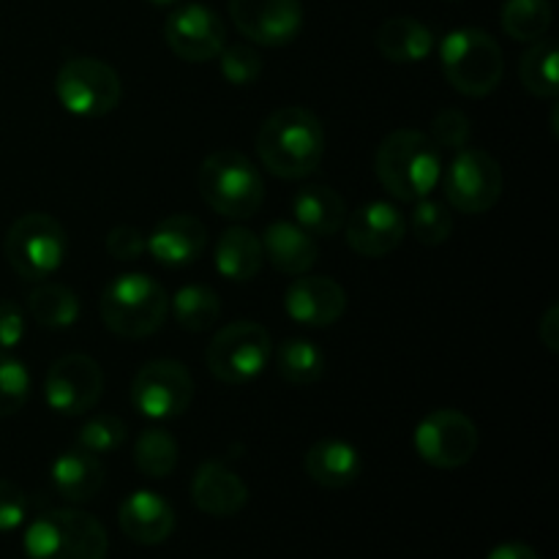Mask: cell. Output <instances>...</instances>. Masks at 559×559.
Wrapping results in <instances>:
<instances>
[{
  "mask_svg": "<svg viewBox=\"0 0 559 559\" xmlns=\"http://www.w3.org/2000/svg\"><path fill=\"white\" fill-rule=\"evenodd\" d=\"M257 156L276 178H309L325 156V129L306 107H282L260 126Z\"/></svg>",
  "mask_w": 559,
  "mask_h": 559,
  "instance_id": "6da1fadb",
  "label": "cell"
},
{
  "mask_svg": "<svg viewBox=\"0 0 559 559\" xmlns=\"http://www.w3.org/2000/svg\"><path fill=\"white\" fill-rule=\"evenodd\" d=\"M374 173L393 200H426L442 178L440 147L424 131L396 129L377 147Z\"/></svg>",
  "mask_w": 559,
  "mask_h": 559,
  "instance_id": "7a4b0ae2",
  "label": "cell"
},
{
  "mask_svg": "<svg viewBox=\"0 0 559 559\" xmlns=\"http://www.w3.org/2000/svg\"><path fill=\"white\" fill-rule=\"evenodd\" d=\"M440 66L448 85L462 96L484 98L506 76L502 47L480 27H456L440 44Z\"/></svg>",
  "mask_w": 559,
  "mask_h": 559,
  "instance_id": "3957f363",
  "label": "cell"
},
{
  "mask_svg": "<svg viewBox=\"0 0 559 559\" xmlns=\"http://www.w3.org/2000/svg\"><path fill=\"white\" fill-rule=\"evenodd\" d=\"M98 311L115 336L145 338L153 336L167 320L169 298L153 276L120 273L104 287Z\"/></svg>",
  "mask_w": 559,
  "mask_h": 559,
  "instance_id": "277c9868",
  "label": "cell"
},
{
  "mask_svg": "<svg viewBox=\"0 0 559 559\" xmlns=\"http://www.w3.org/2000/svg\"><path fill=\"white\" fill-rule=\"evenodd\" d=\"M22 544L27 559H104L109 540L96 516L58 508L33 519Z\"/></svg>",
  "mask_w": 559,
  "mask_h": 559,
  "instance_id": "5b68a950",
  "label": "cell"
},
{
  "mask_svg": "<svg viewBox=\"0 0 559 559\" xmlns=\"http://www.w3.org/2000/svg\"><path fill=\"white\" fill-rule=\"evenodd\" d=\"M197 186L211 211L224 218H251L265 200V183L254 164L238 151H216L202 162Z\"/></svg>",
  "mask_w": 559,
  "mask_h": 559,
  "instance_id": "8992f818",
  "label": "cell"
},
{
  "mask_svg": "<svg viewBox=\"0 0 559 559\" xmlns=\"http://www.w3.org/2000/svg\"><path fill=\"white\" fill-rule=\"evenodd\" d=\"M69 251L66 229L49 213H25L5 235V257L14 273L25 282H44L60 271Z\"/></svg>",
  "mask_w": 559,
  "mask_h": 559,
  "instance_id": "52a82bcc",
  "label": "cell"
},
{
  "mask_svg": "<svg viewBox=\"0 0 559 559\" xmlns=\"http://www.w3.org/2000/svg\"><path fill=\"white\" fill-rule=\"evenodd\" d=\"M273 358L271 333L249 320L222 328L207 344V369L224 385H249Z\"/></svg>",
  "mask_w": 559,
  "mask_h": 559,
  "instance_id": "ba28073f",
  "label": "cell"
},
{
  "mask_svg": "<svg viewBox=\"0 0 559 559\" xmlns=\"http://www.w3.org/2000/svg\"><path fill=\"white\" fill-rule=\"evenodd\" d=\"M55 96L76 118H104L123 98V82L109 63L82 55L60 66Z\"/></svg>",
  "mask_w": 559,
  "mask_h": 559,
  "instance_id": "9c48e42d",
  "label": "cell"
},
{
  "mask_svg": "<svg viewBox=\"0 0 559 559\" xmlns=\"http://www.w3.org/2000/svg\"><path fill=\"white\" fill-rule=\"evenodd\" d=\"M440 180L453 211L467 213V216L491 211L506 189L500 162L480 147H462L453 153Z\"/></svg>",
  "mask_w": 559,
  "mask_h": 559,
  "instance_id": "30bf717a",
  "label": "cell"
},
{
  "mask_svg": "<svg viewBox=\"0 0 559 559\" xmlns=\"http://www.w3.org/2000/svg\"><path fill=\"white\" fill-rule=\"evenodd\" d=\"M194 399V380L178 360H151L131 382V404L151 420H173L189 409Z\"/></svg>",
  "mask_w": 559,
  "mask_h": 559,
  "instance_id": "8fae6325",
  "label": "cell"
},
{
  "mask_svg": "<svg viewBox=\"0 0 559 559\" xmlns=\"http://www.w3.org/2000/svg\"><path fill=\"white\" fill-rule=\"evenodd\" d=\"M413 442L429 467L459 469L478 453V426L459 409H435L420 420Z\"/></svg>",
  "mask_w": 559,
  "mask_h": 559,
  "instance_id": "7c38bea8",
  "label": "cell"
},
{
  "mask_svg": "<svg viewBox=\"0 0 559 559\" xmlns=\"http://www.w3.org/2000/svg\"><path fill=\"white\" fill-rule=\"evenodd\" d=\"M104 393V371L91 355L69 353L55 360L44 380V399L55 413L80 418L91 413Z\"/></svg>",
  "mask_w": 559,
  "mask_h": 559,
  "instance_id": "4fadbf2b",
  "label": "cell"
},
{
  "mask_svg": "<svg viewBox=\"0 0 559 559\" xmlns=\"http://www.w3.org/2000/svg\"><path fill=\"white\" fill-rule=\"evenodd\" d=\"M164 41L186 63H207L227 47V27L207 5L186 3L164 22Z\"/></svg>",
  "mask_w": 559,
  "mask_h": 559,
  "instance_id": "5bb4252c",
  "label": "cell"
},
{
  "mask_svg": "<svg viewBox=\"0 0 559 559\" xmlns=\"http://www.w3.org/2000/svg\"><path fill=\"white\" fill-rule=\"evenodd\" d=\"M229 16L260 47H287L304 31L300 0H229Z\"/></svg>",
  "mask_w": 559,
  "mask_h": 559,
  "instance_id": "9a60e30c",
  "label": "cell"
},
{
  "mask_svg": "<svg viewBox=\"0 0 559 559\" xmlns=\"http://www.w3.org/2000/svg\"><path fill=\"white\" fill-rule=\"evenodd\" d=\"M344 235L355 254L380 260L402 246L404 235H407V218L391 202L374 200L349 213L344 222Z\"/></svg>",
  "mask_w": 559,
  "mask_h": 559,
  "instance_id": "2e32d148",
  "label": "cell"
},
{
  "mask_svg": "<svg viewBox=\"0 0 559 559\" xmlns=\"http://www.w3.org/2000/svg\"><path fill=\"white\" fill-rule=\"evenodd\" d=\"M289 320L306 328H331L347 311V293L331 276H300L284 295Z\"/></svg>",
  "mask_w": 559,
  "mask_h": 559,
  "instance_id": "e0dca14e",
  "label": "cell"
},
{
  "mask_svg": "<svg viewBox=\"0 0 559 559\" xmlns=\"http://www.w3.org/2000/svg\"><path fill=\"white\" fill-rule=\"evenodd\" d=\"M207 246V229L189 213H175L158 222L145 238V251L164 267H186L202 257Z\"/></svg>",
  "mask_w": 559,
  "mask_h": 559,
  "instance_id": "ac0fdd59",
  "label": "cell"
},
{
  "mask_svg": "<svg viewBox=\"0 0 559 559\" xmlns=\"http://www.w3.org/2000/svg\"><path fill=\"white\" fill-rule=\"evenodd\" d=\"M118 524L129 540L140 546H158L173 535L175 511L156 491H131L118 508Z\"/></svg>",
  "mask_w": 559,
  "mask_h": 559,
  "instance_id": "d6986e66",
  "label": "cell"
},
{
  "mask_svg": "<svg viewBox=\"0 0 559 559\" xmlns=\"http://www.w3.org/2000/svg\"><path fill=\"white\" fill-rule=\"evenodd\" d=\"M191 500L207 516L227 519L243 511L246 500H249V489L240 480V475L233 473L227 464L205 462L194 473V480H191Z\"/></svg>",
  "mask_w": 559,
  "mask_h": 559,
  "instance_id": "ffe728a7",
  "label": "cell"
},
{
  "mask_svg": "<svg viewBox=\"0 0 559 559\" xmlns=\"http://www.w3.org/2000/svg\"><path fill=\"white\" fill-rule=\"evenodd\" d=\"M262 251H265V260L287 276H304L317 265V257H320L314 235H309L295 222H273L262 235Z\"/></svg>",
  "mask_w": 559,
  "mask_h": 559,
  "instance_id": "44dd1931",
  "label": "cell"
},
{
  "mask_svg": "<svg viewBox=\"0 0 559 559\" xmlns=\"http://www.w3.org/2000/svg\"><path fill=\"white\" fill-rule=\"evenodd\" d=\"M306 475L322 489H347L360 478L364 459L347 440H320L306 451Z\"/></svg>",
  "mask_w": 559,
  "mask_h": 559,
  "instance_id": "7402d4cb",
  "label": "cell"
},
{
  "mask_svg": "<svg viewBox=\"0 0 559 559\" xmlns=\"http://www.w3.org/2000/svg\"><path fill=\"white\" fill-rule=\"evenodd\" d=\"M377 52L396 66L420 63L435 49V33L415 16H391L377 31Z\"/></svg>",
  "mask_w": 559,
  "mask_h": 559,
  "instance_id": "603a6c76",
  "label": "cell"
},
{
  "mask_svg": "<svg viewBox=\"0 0 559 559\" xmlns=\"http://www.w3.org/2000/svg\"><path fill=\"white\" fill-rule=\"evenodd\" d=\"M52 486L58 495L69 502H91L104 486V467L98 456L71 448L52 462Z\"/></svg>",
  "mask_w": 559,
  "mask_h": 559,
  "instance_id": "cb8c5ba5",
  "label": "cell"
},
{
  "mask_svg": "<svg viewBox=\"0 0 559 559\" xmlns=\"http://www.w3.org/2000/svg\"><path fill=\"white\" fill-rule=\"evenodd\" d=\"M295 224L314 238H331L347 222V205L331 186H306L293 200Z\"/></svg>",
  "mask_w": 559,
  "mask_h": 559,
  "instance_id": "d4e9b609",
  "label": "cell"
},
{
  "mask_svg": "<svg viewBox=\"0 0 559 559\" xmlns=\"http://www.w3.org/2000/svg\"><path fill=\"white\" fill-rule=\"evenodd\" d=\"M213 260H216V271L224 278L243 284L260 276L265 251H262V240L251 229L229 227L218 238L216 249H213Z\"/></svg>",
  "mask_w": 559,
  "mask_h": 559,
  "instance_id": "484cf974",
  "label": "cell"
},
{
  "mask_svg": "<svg viewBox=\"0 0 559 559\" xmlns=\"http://www.w3.org/2000/svg\"><path fill=\"white\" fill-rule=\"evenodd\" d=\"M27 309L41 328L66 331L80 317V298L66 284L38 282L27 295Z\"/></svg>",
  "mask_w": 559,
  "mask_h": 559,
  "instance_id": "4316f807",
  "label": "cell"
},
{
  "mask_svg": "<svg viewBox=\"0 0 559 559\" xmlns=\"http://www.w3.org/2000/svg\"><path fill=\"white\" fill-rule=\"evenodd\" d=\"M559 52L551 38H538L533 47L519 60V80L524 91L533 93L535 98H557L559 93Z\"/></svg>",
  "mask_w": 559,
  "mask_h": 559,
  "instance_id": "83f0119b",
  "label": "cell"
},
{
  "mask_svg": "<svg viewBox=\"0 0 559 559\" xmlns=\"http://www.w3.org/2000/svg\"><path fill=\"white\" fill-rule=\"evenodd\" d=\"M273 355L276 371L289 385H314L325 374V353L309 338H284Z\"/></svg>",
  "mask_w": 559,
  "mask_h": 559,
  "instance_id": "f1b7e54d",
  "label": "cell"
},
{
  "mask_svg": "<svg viewBox=\"0 0 559 559\" xmlns=\"http://www.w3.org/2000/svg\"><path fill=\"white\" fill-rule=\"evenodd\" d=\"M173 306V314L178 320V325L183 331L191 333H205L222 317V300H218L216 289L205 287V284H189V287H180L175 293V298L169 300Z\"/></svg>",
  "mask_w": 559,
  "mask_h": 559,
  "instance_id": "f546056e",
  "label": "cell"
},
{
  "mask_svg": "<svg viewBox=\"0 0 559 559\" xmlns=\"http://www.w3.org/2000/svg\"><path fill=\"white\" fill-rule=\"evenodd\" d=\"M500 22L502 31L513 41L533 44L549 33L551 22H555V9L549 0H506Z\"/></svg>",
  "mask_w": 559,
  "mask_h": 559,
  "instance_id": "4dcf8cb0",
  "label": "cell"
},
{
  "mask_svg": "<svg viewBox=\"0 0 559 559\" xmlns=\"http://www.w3.org/2000/svg\"><path fill=\"white\" fill-rule=\"evenodd\" d=\"M134 462L136 469L142 475L153 480H162L169 478L178 467V442L169 431L158 429H145L140 437H136V445H134Z\"/></svg>",
  "mask_w": 559,
  "mask_h": 559,
  "instance_id": "1f68e13d",
  "label": "cell"
},
{
  "mask_svg": "<svg viewBox=\"0 0 559 559\" xmlns=\"http://www.w3.org/2000/svg\"><path fill=\"white\" fill-rule=\"evenodd\" d=\"M409 233L424 246L445 243L453 233V216L448 205L429 200V197L415 202V211L409 216Z\"/></svg>",
  "mask_w": 559,
  "mask_h": 559,
  "instance_id": "d6a6232c",
  "label": "cell"
},
{
  "mask_svg": "<svg viewBox=\"0 0 559 559\" xmlns=\"http://www.w3.org/2000/svg\"><path fill=\"white\" fill-rule=\"evenodd\" d=\"M31 396V374L25 364L0 349V418L16 415Z\"/></svg>",
  "mask_w": 559,
  "mask_h": 559,
  "instance_id": "836d02e7",
  "label": "cell"
},
{
  "mask_svg": "<svg viewBox=\"0 0 559 559\" xmlns=\"http://www.w3.org/2000/svg\"><path fill=\"white\" fill-rule=\"evenodd\" d=\"M126 431L129 429L118 415H96L82 424L80 435H76V448L93 453V456L115 453L126 442Z\"/></svg>",
  "mask_w": 559,
  "mask_h": 559,
  "instance_id": "e575fe53",
  "label": "cell"
},
{
  "mask_svg": "<svg viewBox=\"0 0 559 559\" xmlns=\"http://www.w3.org/2000/svg\"><path fill=\"white\" fill-rule=\"evenodd\" d=\"M218 63H222V76L235 87L254 85L262 74V55L257 52L249 44H233V47H224L218 55Z\"/></svg>",
  "mask_w": 559,
  "mask_h": 559,
  "instance_id": "d590c367",
  "label": "cell"
},
{
  "mask_svg": "<svg viewBox=\"0 0 559 559\" xmlns=\"http://www.w3.org/2000/svg\"><path fill=\"white\" fill-rule=\"evenodd\" d=\"M469 136H473V120L462 109H442L429 126V140L440 151H462V147L469 145Z\"/></svg>",
  "mask_w": 559,
  "mask_h": 559,
  "instance_id": "8d00e7d4",
  "label": "cell"
},
{
  "mask_svg": "<svg viewBox=\"0 0 559 559\" xmlns=\"http://www.w3.org/2000/svg\"><path fill=\"white\" fill-rule=\"evenodd\" d=\"M31 511L27 495L11 480L0 478V533H11V530L22 527Z\"/></svg>",
  "mask_w": 559,
  "mask_h": 559,
  "instance_id": "74e56055",
  "label": "cell"
},
{
  "mask_svg": "<svg viewBox=\"0 0 559 559\" xmlns=\"http://www.w3.org/2000/svg\"><path fill=\"white\" fill-rule=\"evenodd\" d=\"M104 246H107V254L115 257V260L134 262L145 254V233L131 227V224H118V227L109 229Z\"/></svg>",
  "mask_w": 559,
  "mask_h": 559,
  "instance_id": "f35d334b",
  "label": "cell"
},
{
  "mask_svg": "<svg viewBox=\"0 0 559 559\" xmlns=\"http://www.w3.org/2000/svg\"><path fill=\"white\" fill-rule=\"evenodd\" d=\"M25 338V311L14 300H0V349L20 347Z\"/></svg>",
  "mask_w": 559,
  "mask_h": 559,
  "instance_id": "ab89813d",
  "label": "cell"
},
{
  "mask_svg": "<svg viewBox=\"0 0 559 559\" xmlns=\"http://www.w3.org/2000/svg\"><path fill=\"white\" fill-rule=\"evenodd\" d=\"M538 338L546 344L549 353L559 349V306H549L538 322Z\"/></svg>",
  "mask_w": 559,
  "mask_h": 559,
  "instance_id": "60d3db41",
  "label": "cell"
},
{
  "mask_svg": "<svg viewBox=\"0 0 559 559\" xmlns=\"http://www.w3.org/2000/svg\"><path fill=\"white\" fill-rule=\"evenodd\" d=\"M486 559H540L538 551L527 544H519V540H511V544H500L497 549L489 551Z\"/></svg>",
  "mask_w": 559,
  "mask_h": 559,
  "instance_id": "b9f144b4",
  "label": "cell"
},
{
  "mask_svg": "<svg viewBox=\"0 0 559 559\" xmlns=\"http://www.w3.org/2000/svg\"><path fill=\"white\" fill-rule=\"evenodd\" d=\"M153 5H175V3H180V0H151Z\"/></svg>",
  "mask_w": 559,
  "mask_h": 559,
  "instance_id": "7bdbcfd3",
  "label": "cell"
}]
</instances>
